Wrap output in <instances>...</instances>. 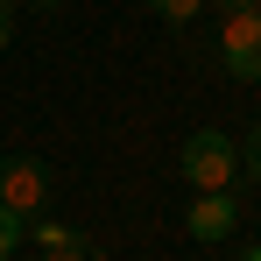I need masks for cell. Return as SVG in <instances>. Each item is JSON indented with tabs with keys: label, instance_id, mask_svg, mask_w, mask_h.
Returning <instances> with one entry per match:
<instances>
[{
	"label": "cell",
	"instance_id": "cell-1",
	"mask_svg": "<svg viewBox=\"0 0 261 261\" xmlns=\"http://www.w3.org/2000/svg\"><path fill=\"white\" fill-rule=\"evenodd\" d=\"M176 170L191 176V191H233V176H240V141L219 134V127H198V134H184Z\"/></svg>",
	"mask_w": 261,
	"mask_h": 261
},
{
	"label": "cell",
	"instance_id": "cell-2",
	"mask_svg": "<svg viewBox=\"0 0 261 261\" xmlns=\"http://www.w3.org/2000/svg\"><path fill=\"white\" fill-rule=\"evenodd\" d=\"M219 64H226V78L261 85V7L219 14Z\"/></svg>",
	"mask_w": 261,
	"mask_h": 261
},
{
	"label": "cell",
	"instance_id": "cell-3",
	"mask_svg": "<svg viewBox=\"0 0 261 261\" xmlns=\"http://www.w3.org/2000/svg\"><path fill=\"white\" fill-rule=\"evenodd\" d=\"M0 205L21 219H36L49 205V163H36V155H7L0 163Z\"/></svg>",
	"mask_w": 261,
	"mask_h": 261
},
{
	"label": "cell",
	"instance_id": "cell-4",
	"mask_svg": "<svg viewBox=\"0 0 261 261\" xmlns=\"http://www.w3.org/2000/svg\"><path fill=\"white\" fill-rule=\"evenodd\" d=\"M233 226H240V198H233V191H198V198L184 205V233H191L198 247L233 240Z\"/></svg>",
	"mask_w": 261,
	"mask_h": 261
},
{
	"label": "cell",
	"instance_id": "cell-5",
	"mask_svg": "<svg viewBox=\"0 0 261 261\" xmlns=\"http://www.w3.org/2000/svg\"><path fill=\"white\" fill-rule=\"evenodd\" d=\"M141 7H148L155 21H170V29H191V21L205 14V0H141Z\"/></svg>",
	"mask_w": 261,
	"mask_h": 261
},
{
	"label": "cell",
	"instance_id": "cell-6",
	"mask_svg": "<svg viewBox=\"0 0 261 261\" xmlns=\"http://www.w3.org/2000/svg\"><path fill=\"white\" fill-rule=\"evenodd\" d=\"M36 261H99V247H92L85 233H64L57 247H36Z\"/></svg>",
	"mask_w": 261,
	"mask_h": 261
},
{
	"label": "cell",
	"instance_id": "cell-7",
	"mask_svg": "<svg viewBox=\"0 0 261 261\" xmlns=\"http://www.w3.org/2000/svg\"><path fill=\"white\" fill-rule=\"evenodd\" d=\"M21 240H29V219L0 205V261H14V254H21Z\"/></svg>",
	"mask_w": 261,
	"mask_h": 261
},
{
	"label": "cell",
	"instance_id": "cell-8",
	"mask_svg": "<svg viewBox=\"0 0 261 261\" xmlns=\"http://www.w3.org/2000/svg\"><path fill=\"white\" fill-rule=\"evenodd\" d=\"M240 176H247V184L261 191V120L247 127V141H240Z\"/></svg>",
	"mask_w": 261,
	"mask_h": 261
},
{
	"label": "cell",
	"instance_id": "cell-9",
	"mask_svg": "<svg viewBox=\"0 0 261 261\" xmlns=\"http://www.w3.org/2000/svg\"><path fill=\"white\" fill-rule=\"evenodd\" d=\"M240 7H261V0H205V14H240Z\"/></svg>",
	"mask_w": 261,
	"mask_h": 261
},
{
	"label": "cell",
	"instance_id": "cell-10",
	"mask_svg": "<svg viewBox=\"0 0 261 261\" xmlns=\"http://www.w3.org/2000/svg\"><path fill=\"white\" fill-rule=\"evenodd\" d=\"M14 43V7H0V49Z\"/></svg>",
	"mask_w": 261,
	"mask_h": 261
},
{
	"label": "cell",
	"instance_id": "cell-11",
	"mask_svg": "<svg viewBox=\"0 0 261 261\" xmlns=\"http://www.w3.org/2000/svg\"><path fill=\"white\" fill-rule=\"evenodd\" d=\"M240 261H261V240H254V247H240Z\"/></svg>",
	"mask_w": 261,
	"mask_h": 261
},
{
	"label": "cell",
	"instance_id": "cell-12",
	"mask_svg": "<svg viewBox=\"0 0 261 261\" xmlns=\"http://www.w3.org/2000/svg\"><path fill=\"white\" fill-rule=\"evenodd\" d=\"M36 7H64V0H36Z\"/></svg>",
	"mask_w": 261,
	"mask_h": 261
},
{
	"label": "cell",
	"instance_id": "cell-13",
	"mask_svg": "<svg viewBox=\"0 0 261 261\" xmlns=\"http://www.w3.org/2000/svg\"><path fill=\"white\" fill-rule=\"evenodd\" d=\"M0 7H14V0H0Z\"/></svg>",
	"mask_w": 261,
	"mask_h": 261
},
{
	"label": "cell",
	"instance_id": "cell-14",
	"mask_svg": "<svg viewBox=\"0 0 261 261\" xmlns=\"http://www.w3.org/2000/svg\"><path fill=\"white\" fill-rule=\"evenodd\" d=\"M205 261H212V254H205Z\"/></svg>",
	"mask_w": 261,
	"mask_h": 261
}]
</instances>
